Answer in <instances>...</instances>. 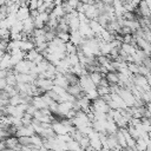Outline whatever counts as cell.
I'll use <instances>...</instances> for the list:
<instances>
[{
	"label": "cell",
	"instance_id": "3",
	"mask_svg": "<svg viewBox=\"0 0 151 151\" xmlns=\"http://www.w3.org/2000/svg\"><path fill=\"white\" fill-rule=\"evenodd\" d=\"M57 37L64 41V42H68L70 41V32H61V31H58L57 32Z\"/></svg>",
	"mask_w": 151,
	"mask_h": 151
},
{
	"label": "cell",
	"instance_id": "1",
	"mask_svg": "<svg viewBox=\"0 0 151 151\" xmlns=\"http://www.w3.org/2000/svg\"><path fill=\"white\" fill-rule=\"evenodd\" d=\"M29 8L27 7V6H20L19 7V9L17 11V13H15V17H17V19L18 20H20V21H22V20H25L26 18H28L31 14H29Z\"/></svg>",
	"mask_w": 151,
	"mask_h": 151
},
{
	"label": "cell",
	"instance_id": "6",
	"mask_svg": "<svg viewBox=\"0 0 151 151\" xmlns=\"http://www.w3.org/2000/svg\"><path fill=\"white\" fill-rule=\"evenodd\" d=\"M78 1H83V0H78Z\"/></svg>",
	"mask_w": 151,
	"mask_h": 151
},
{
	"label": "cell",
	"instance_id": "5",
	"mask_svg": "<svg viewBox=\"0 0 151 151\" xmlns=\"http://www.w3.org/2000/svg\"><path fill=\"white\" fill-rule=\"evenodd\" d=\"M6 86H7L6 78H0V90H5Z\"/></svg>",
	"mask_w": 151,
	"mask_h": 151
},
{
	"label": "cell",
	"instance_id": "2",
	"mask_svg": "<svg viewBox=\"0 0 151 151\" xmlns=\"http://www.w3.org/2000/svg\"><path fill=\"white\" fill-rule=\"evenodd\" d=\"M88 76H90V78H91V80L94 83V85L97 86L99 83H100V80H101V78L103 77H105V76H103L100 72H98V71H93V72H90L88 73Z\"/></svg>",
	"mask_w": 151,
	"mask_h": 151
},
{
	"label": "cell",
	"instance_id": "4",
	"mask_svg": "<svg viewBox=\"0 0 151 151\" xmlns=\"http://www.w3.org/2000/svg\"><path fill=\"white\" fill-rule=\"evenodd\" d=\"M8 103L11 105H18V104H20L21 103V96H20V93H17L14 96H11L9 99H8Z\"/></svg>",
	"mask_w": 151,
	"mask_h": 151
}]
</instances>
